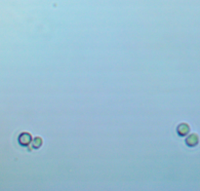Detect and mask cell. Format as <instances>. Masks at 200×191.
Here are the masks:
<instances>
[{"label": "cell", "instance_id": "obj_1", "mask_svg": "<svg viewBox=\"0 0 200 191\" xmlns=\"http://www.w3.org/2000/svg\"><path fill=\"white\" fill-rule=\"evenodd\" d=\"M31 140H32V137H31V135L28 134V133H23L19 137V142L21 143V145H24V146L30 144Z\"/></svg>", "mask_w": 200, "mask_h": 191}, {"label": "cell", "instance_id": "obj_2", "mask_svg": "<svg viewBox=\"0 0 200 191\" xmlns=\"http://www.w3.org/2000/svg\"><path fill=\"white\" fill-rule=\"evenodd\" d=\"M186 142H187V144L188 146H191V147L196 146L198 144V142H199V137H198V136L196 134H191V135H189L187 137Z\"/></svg>", "mask_w": 200, "mask_h": 191}, {"label": "cell", "instance_id": "obj_3", "mask_svg": "<svg viewBox=\"0 0 200 191\" xmlns=\"http://www.w3.org/2000/svg\"><path fill=\"white\" fill-rule=\"evenodd\" d=\"M177 132L180 136L185 137L189 133V126L187 124H186V123H182V124H180L178 126Z\"/></svg>", "mask_w": 200, "mask_h": 191}, {"label": "cell", "instance_id": "obj_4", "mask_svg": "<svg viewBox=\"0 0 200 191\" xmlns=\"http://www.w3.org/2000/svg\"><path fill=\"white\" fill-rule=\"evenodd\" d=\"M42 142H43V141H42V139H41V137H36L35 139L32 140V142H31V145H32V147L35 148V149H37V148L41 147Z\"/></svg>", "mask_w": 200, "mask_h": 191}]
</instances>
